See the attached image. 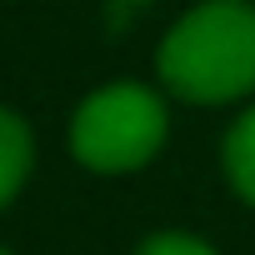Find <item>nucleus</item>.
I'll use <instances>...</instances> for the list:
<instances>
[{
    "label": "nucleus",
    "mask_w": 255,
    "mask_h": 255,
    "mask_svg": "<svg viewBox=\"0 0 255 255\" xmlns=\"http://www.w3.org/2000/svg\"><path fill=\"white\" fill-rule=\"evenodd\" d=\"M160 80L195 105L235 100L255 90V5L205 0L160 45Z\"/></svg>",
    "instance_id": "1"
},
{
    "label": "nucleus",
    "mask_w": 255,
    "mask_h": 255,
    "mask_svg": "<svg viewBox=\"0 0 255 255\" xmlns=\"http://www.w3.org/2000/svg\"><path fill=\"white\" fill-rule=\"evenodd\" d=\"M165 140V105L140 85L95 90L70 125V150L90 170H135Z\"/></svg>",
    "instance_id": "2"
},
{
    "label": "nucleus",
    "mask_w": 255,
    "mask_h": 255,
    "mask_svg": "<svg viewBox=\"0 0 255 255\" xmlns=\"http://www.w3.org/2000/svg\"><path fill=\"white\" fill-rule=\"evenodd\" d=\"M25 170H30V130L10 110H0V205L20 190Z\"/></svg>",
    "instance_id": "3"
},
{
    "label": "nucleus",
    "mask_w": 255,
    "mask_h": 255,
    "mask_svg": "<svg viewBox=\"0 0 255 255\" xmlns=\"http://www.w3.org/2000/svg\"><path fill=\"white\" fill-rule=\"evenodd\" d=\"M225 175L255 205V110H245L230 125V135H225Z\"/></svg>",
    "instance_id": "4"
},
{
    "label": "nucleus",
    "mask_w": 255,
    "mask_h": 255,
    "mask_svg": "<svg viewBox=\"0 0 255 255\" xmlns=\"http://www.w3.org/2000/svg\"><path fill=\"white\" fill-rule=\"evenodd\" d=\"M135 255H215V250L200 245V240H190V235H155V240H145Z\"/></svg>",
    "instance_id": "5"
},
{
    "label": "nucleus",
    "mask_w": 255,
    "mask_h": 255,
    "mask_svg": "<svg viewBox=\"0 0 255 255\" xmlns=\"http://www.w3.org/2000/svg\"><path fill=\"white\" fill-rule=\"evenodd\" d=\"M0 255H5V250H0Z\"/></svg>",
    "instance_id": "6"
}]
</instances>
